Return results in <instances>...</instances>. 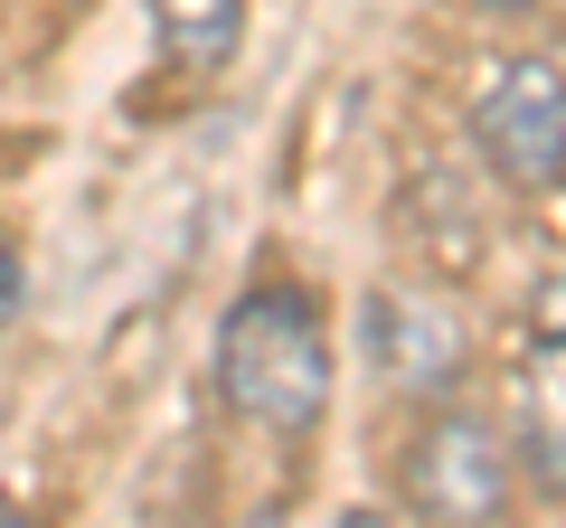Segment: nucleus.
Returning <instances> with one entry per match:
<instances>
[{
    "instance_id": "f257e3e1",
    "label": "nucleus",
    "mask_w": 566,
    "mask_h": 528,
    "mask_svg": "<svg viewBox=\"0 0 566 528\" xmlns=\"http://www.w3.org/2000/svg\"><path fill=\"white\" fill-rule=\"evenodd\" d=\"M218 397L264 434H312L331 415V321L303 284H255L227 311Z\"/></svg>"
},
{
    "instance_id": "f03ea898",
    "label": "nucleus",
    "mask_w": 566,
    "mask_h": 528,
    "mask_svg": "<svg viewBox=\"0 0 566 528\" xmlns=\"http://www.w3.org/2000/svg\"><path fill=\"white\" fill-rule=\"evenodd\" d=\"M472 151L510 189H557L566 180V66L547 57H501L472 95Z\"/></svg>"
},
{
    "instance_id": "7ed1b4c3",
    "label": "nucleus",
    "mask_w": 566,
    "mask_h": 528,
    "mask_svg": "<svg viewBox=\"0 0 566 528\" xmlns=\"http://www.w3.org/2000/svg\"><path fill=\"white\" fill-rule=\"evenodd\" d=\"M406 509L424 528H501L510 509V444L463 406H434L406 444Z\"/></svg>"
},
{
    "instance_id": "20e7f679",
    "label": "nucleus",
    "mask_w": 566,
    "mask_h": 528,
    "mask_svg": "<svg viewBox=\"0 0 566 528\" xmlns=\"http://www.w3.org/2000/svg\"><path fill=\"white\" fill-rule=\"evenodd\" d=\"M368 359L387 368V387L406 397H453L463 387V321H453L434 293H368Z\"/></svg>"
},
{
    "instance_id": "39448f33",
    "label": "nucleus",
    "mask_w": 566,
    "mask_h": 528,
    "mask_svg": "<svg viewBox=\"0 0 566 528\" xmlns=\"http://www.w3.org/2000/svg\"><path fill=\"white\" fill-rule=\"evenodd\" d=\"M510 425H520V463L547 490H566V340L528 330L520 368H510Z\"/></svg>"
},
{
    "instance_id": "423d86ee",
    "label": "nucleus",
    "mask_w": 566,
    "mask_h": 528,
    "mask_svg": "<svg viewBox=\"0 0 566 528\" xmlns=\"http://www.w3.org/2000/svg\"><path fill=\"white\" fill-rule=\"evenodd\" d=\"M406 236L424 245L434 274H472V264H482V218H472V199H463L453 170L416 161V180H406Z\"/></svg>"
},
{
    "instance_id": "0eeeda50",
    "label": "nucleus",
    "mask_w": 566,
    "mask_h": 528,
    "mask_svg": "<svg viewBox=\"0 0 566 528\" xmlns=\"http://www.w3.org/2000/svg\"><path fill=\"white\" fill-rule=\"evenodd\" d=\"M151 29H161L170 66L208 76V66L237 57V39H245V0H151Z\"/></svg>"
},
{
    "instance_id": "6e6552de",
    "label": "nucleus",
    "mask_w": 566,
    "mask_h": 528,
    "mask_svg": "<svg viewBox=\"0 0 566 528\" xmlns=\"http://www.w3.org/2000/svg\"><path fill=\"white\" fill-rule=\"evenodd\" d=\"M528 330H547V340H566V274H547V284L528 293Z\"/></svg>"
},
{
    "instance_id": "1a4fd4ad",
    "label": "nucleus",
    "mask_w": 566,
    "mask_h": 528,
    "mask_svg": "<svg viewBox=\"0 0 566 528\" xmlns=\"http://www.w3.org/2000/svg\"><path fill=\"white\" fill-rule=\"evenodd\" d=\"M10 321H20V255L0 245V340H10Z\"/></svg>"
},
{
    "instance_id": "9d476101",
    "label": "nucleus",
    "mask_w": 566,
    "mask_h": 528,
    "mask_svg": "<svg viewBox=\"0 0 566 528\" xmlns=\"http://www.w3.org/2000/svg\"><path fill=\"white\" fill-rule=\"evenodd\" d=\"M340 528H406V519H387V509H349Z\"/></svg>"
},
{
    "instance_id": "9b49d317",
    "label": "nucleus",
    "mask_w": 566,
    "mask_h": 528,
    "mask_svg": "<svg viewBox=\"0 0 566 528\" xmlns=\"http://www.w3.org/2000/svg\"><path fill=\"white\" fill-rule=\"evenodd\" d=\"M472 10H491V20H520V10H538V0H472Z\"/></svg>"
},
{
    "instance_id": "f8f14e48",
    "label": "nucleus",
    "mask_w": 566,
    "mask_h": 528,
    "mask_svg": "<svg viewBox=\"0 0 566 528\" xmlns=\"http://www.w3.org/2000/svg\"><path fill=\"white\" fill-rule=\"evenodd\" d=\"M0 528H48V519H29V509H0Z\"/></svg>"
}]
</instances>
